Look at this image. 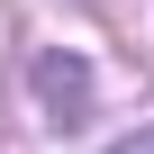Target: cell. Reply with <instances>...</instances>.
<instances>
[{
  "label": "cell",
  "mask_w": 154,
  "mask_h": 154,
  "mask_svg": "<svg viewBox=\"0 0 154 154\" xmlns=\"http://www.w3.org/2000/svg\"><path fill=\"white\" fill-rule=\"evenodd\" d=\"M109 154H154V127H136V136H118Z\"/></svg>",
  "instance_id": "1"
}]
</instances>
